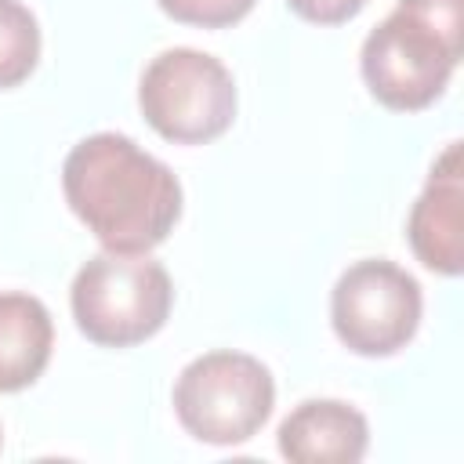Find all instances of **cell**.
Here are the masks:
<instances>
[{
	"mask_svg": "<svg viewBox=\"0 0 464 464\" xmlns=\"http://www.w3.org/2000/svg\"><path fill=\"white\" fill-rule=\"evenodd\" d=\"M62 192L80 225L112 254L156 250L185 203L178 174L120 130L87 134L69 149Z\"/></svg>",
	"mask_w": 464,
	"mask_h": 464,
	"instance_id": "obj_1",
	"label": "cell"
},
{
	"mask_svg": "<svg viewBox=\"0 0 464 464\" xmlns=\"http://www.w3.org/2000/svg\"><path fill=\"white\" fill-rule=\"evenodd\" d=\"M464 51V0H399L362 40L359 72L377 105L420 112L435 105Z\"/></svg>",
	"mask_w": 464,
	"mask_h": 464,
	"instance_id": "obj_2",
	"label": "cell"
},
{
	"mask_svg": "<svg viewBox=\"0 0 464 464\" xmlns=\"http://www.w3.org/2000/svg\"><path fill=\"white\" fill-rule=\"evenodd\" d=\"M76 330L98 348H134L156 337L174 308V283L149 254L102 250L80 265L69 286Z\"/></svg>",
	"mask_w": 464,
	"mask_h": 464,
	"instance_id": "obj_3",
	"label": "cell"
},
{
	"mask_svg": "<svg viewBox=\"0 0 464 464\" xmlns=\"http://www.w3.org/2000/svg\"><path fill=\"white\" fill-rule=\"evenodd\" d=\"M170 402L174 417L196 442L239 446L272 417L276 377L257 355L214 348L181 366Z\"/></svg>",
	"mask_w": 464,
	"mask_h": 464,
	"instance_id": "obj_4",
	"label": "cell"
},
{
	"mask_svg": "<svg viewBox=\"0 0 464 464\" xmlns=\"http://www.w3.org/2000/svg\"><path fill=\"white\" fill-rule=\"evenodd\" d=\"M236 76L228 65L196 47L160 51L138 80L145 123L174 145H207L236 123Z\"/></svg>",
	"mask_w": 464,
	"mask_h": 464,
	"instance_id": "obj_5",
	"label": "cell"
},
{
	"mask_svg": "<svg viewBox=\"0 0 464 464\" xmlns=\"http://www.w3.org/2000/svg\"><path fill=\"white\" fill-rule=\"evenodd\" d=\"M424 319V290L413 272L388 257L348 265L330 290V326L337 341L362 359L402 352Z\"/></svg>",
	"mask_w": 464,
	"mask_h": 464,
	"instance_id": "obj_6",
	"label": "cell"
},
{
	"mask_svg": "<svg viewBox=\"0 0 464 464\" xmlns=\"http://www.w3.org/2000/svg\"><path fill=\"white\" fill-rule=\"evenodd\" d=\"M406 239L413 257L446 279H457L464 272V163H460V141H450L420 188V196L410 207L406 218Z\"/></svg>",
	"mask_w": 464,
	"mask_h": 464,
	"instance_id": "obj_7",
	"label": "cell"
},
{
	"mask_svg": "<svg viewBox=\"0 0 464 464\" xmlns=\"http://www.w3.org/2000/svg\"><path fill=\"white\" fill-rule=\"evenodd\" d=\"M276 446L294 464H355L370 450V424L344 399H304L283 417Z\"/></svg>",
	"mask_w": 464,
	"mask_h": 464,
	"instance_id": "obj_8",
	"label": "cell"
},
{
	"mask_svg": "<svg viewBox=\"0 0 464 464\" xmlns=\"http://www.w3.org/2000/svg\"><path fill=\"white\" fill-rule=\"evenodd\" d=\"M54 352V319L33 294H0V395L36 384Z\"/></svg>",
	"mask_w": 464,
	"mask_h": 464,
	"instance_id": "obj_9",
	"label": "cell"
},
{
	"mask_svg": "<svg viewBox=\"0 0 464 464\" xmlns=\"http://www.w3.org/2000/svg\"><path fill=\"white\" fill-rule=\"evenodd\" d=\"M40 22L22 0H0V91L25 83L40 62Z\"/></svg>",
	"mask_w": 464,
	"mask_h": 464,
	"instance_id": "obj_10",
	"label": "cell"
},
{
	"mask_svg": "<svg viewBox=\"0 0 464 464\" xmlns=\"http://www.w3.org/2000/svg\"><path fill=\"white\" fill-rule=\"evenodd\" d=\"M160 11L181 25L196 29H228L243 22L257 0H156Z\"/></svg>",
	"mask_w": 464,
	"mask_h": 464,
	"instance_id": "obj_11",
	"label": "cell"
},
{
	"mask_svg": "<svg viewBox=\"0 0 464 464\" xmlns=\"http://www.w3.org/2000/svg\"><path fill=\"white\" fill-rule=\"evenodd\" d=\"M370 0H286V7L312 25H344L352 22Z\"/></svg>",
	"mask_w": 464,
	"mask_h": 464,
	"instance_id": "obj_12",
	"label": "cell"
}]
</instances>
